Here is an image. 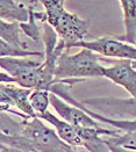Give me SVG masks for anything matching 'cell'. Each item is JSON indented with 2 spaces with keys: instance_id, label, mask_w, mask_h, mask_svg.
<instances>
[{
  "instance_id": "obj_13",
  "label": "cell",
  "mask_w": 136,
  "mask_h": 152,
  "mask_svg": "<svg viewBox=\"0 0 136 152\" xmlns=\"http://www.w3.org/2000/svg\"><path fill=\"white\" fill-rule=\"evenodd\" d=\"M106 143H107V145H108L111 152H136V150H130V149H126V148H122V146L114 145V144L110 143L107 140H106Z\"/></svg>"
},
{
  "instance_id": "obj_15",
  "label": "cell",
  "mask_w": 136,
  "mask_h": 152,
  "mask_svg": "<svg viewBox=\"0 0 136 152\" xmlns=\"http://www.w3.org/2000/svg\"><path fill=\"white\" fill-rule=\"evenodd\" d=\"M0 152H35V151L20 150V149H13V148H8V146H2V145H0Z\"/></svg>"
},
{
  "instance_id": "obj_17",
  "label": "cell",
  "mask_w": 136,
  "mask_h": 152,
  "mask_svg": "<svg viewBox=\"0 0 136 152\" xmlns=\"http://www.w3.org/2000/svg\"><path fill=\"white\" fill-rule=\"evenodd\" d=\"M135 47H136V44H135Z\"/></svg>"
},
{
  "instance_id": "obj_9",
  "label": "cell",
  "mask_w": 136,
  "mask_h": 152,
  "mask_svg": "<svg viewBox=\"0 0 136 152\" xmlns=\"http://www.w3.org/2000/svg\"><path fill=\"white\" fill-rule=\"evenodd\" d=\"M122 13H124V34L122 35H113V37L135 45L136 44V0H124L119 2Z\"/></svg>"
},
{
  "instance_id": "obj_4",
  "label": "cell",
  "mask_w": 136,
  "mask_h": 152,
  "mask_svg": "<svg viewBox=\"0 0 136 152\" xmlns=\"http://www.w3.org/2000/svg\"><path fill=\"white\" fill-rule=\"evenodd\" d=\"M21 136L25 138L29 151L71 152L72 148L64 143L52 128L44 124L38 117H26Z\"/></svg>"
},
{
  "instance_id": "obj_2",
  "label": "cell",
  "mask_w": 136,
  "mask_h": 152,
  "mask_svg": "<svg viewBox=\"0 0 136 152\" xmlns=\"http://www.w3.org/2000/svg\"><path fill=\"white\" fill-rule=\"evenodd\" d=\"M104 65L100 56L88 49H82L74 55L68 51L60 57L55 70V83L74 85L86 78L104 77Z\"/></svg>"
},
{
  "instance_id": "obj_6",
  "label": "cell",
  "mask_w": 136,
  "mask_h": 152,
  "mask_svg": "<svg viewBox=\"0 0 136 152\" xmlns=\"http://www.w3.org/2000/svg\"><path fill=\"white\" fill-rule=\"evenodd\" d=\"M104 77L124 87L136 100V70L132 61H118L112 66H105Z\"/></svg>"
},
{
  "instance_id": "obj_11",
  "label": "cell",
  "mask_w": 136,
  "mask_h": 152,
  "mask_svg": "<svg viewBox=\"0 0 136 152\" xmlns=\"http://www.w3.org/2000/svg\"><path fill=\"white\" fill-rule=\"evenodd\" d=\"M29 103L36 115L48 112L50 104V92L42 89H34L29 95Z\"/></svg>"
},
{
  "instance_id": "obj_7",
  "label": "cell",
  "mask_w": 136,
  "mask_h": 152,
  "mask_svg": "<svg viewBox=\"0 0 136 152\" xmlns=\"http://www.w3.org/2000/svg\"><path fill=\"white\" fill-rule=\"evenodd\" d=\"M40 1L29 0H0V19L10 22L25 23L29 19V12Z\"/></svg>"
},
{
  "instance_id": "obj_16",
  "label": "cell",
  "mask_w": 136,
  "mask_h": 152,
  "mask_svg": "<svg viewBox=\"0 0 136 152\" xmlns=\"http://www.w3.org/2000/svg\"><path fill=\"white\" fill-rule=\"evenodd\" d=\"M71 152H78V151H77V150H76L74 148H72V150H71Z\"/></svg>"
},
{
  "instance_id": "obj_1",
  "label": "cell",
  "mask_w": 136,
  "mask_h": 152,
  "mask_svg": "<svg viewBox=\"0 0 136 152\" xmlns=\"http://www.w3.org/2000/svg\"><path fill=\"white\" fill-rule=\"evenodd\" d=\"M47 16V23L55 30L58 38L64 42L68 50L86 37L90 29V21L82 19L77 14L65 10L62 0L41 1Z\"/></svg>"
},
{
  "instance_id": "obj_12",
  "label": "cell",
  "mask_w": 136,
  "mask_h": 152,
  "mask_svg": "<svg viewBox=\"0 0 136 152\" xmlns=\"http://www.w3.org/2000/svg\"><path fill=\"white\" fill-rule=\"evenodd\" d=\"M106 140L114 145L122 146L130 150H136V130L126 132L124 135H120L118 137H110Z\"/></svg>"
},
{
  "instance_id": "obj_3",
  "label": "cell",
  "mask_w": 136,
  "mask_h": 152,
  "mask_svg": "<svg viewBox=\"0 0 136 152\" xmlns=\"http://www.w3.org/2000/svg\"><path fill=\"white\" fill-rule=\"evenodd\" d=\"M0 67L16 81V85L27 89L48 91L54 83L46 75L44 64L29 58H0Z\"/></svg>"
},
{
  "instance_id": "obj_10",
  "label": "cell",
  "mask_w": 136,
  "mask_h": 152,
  "mask_svg": "<svg viewBox=\"0 0 136 152\" xmlns=\"http://www.w3.org/2000/svg\"><path fill=\"white\" fill-rule=\"evenodd\" d=\"M33 56H36L38 58H43L44 57V52H42V51L22 50L20 48H15L11 44L6 43L5 41L0 39V58H7V57L28 58V57H33Z\"/></svg>"
},
{
  "instance_id": "obj_14",
  "label": "cell",
  "mask_w": 136,
  "mask_h": 152,
  "mask_svg": "<svg viewBox=\"0 0 136 152\" xmlns=\"http://www.w3.org/2000/svg\"><path fill=\"white\" fill-rule=\"evenodd\" d=\"M0 84H15L16 81L6 72H0Z\"/></svg>"
},
{
  "instance_id": "obj_5",
  "label": "cell",
  "mask_w": 136,
  "mask_h": 152,
  "mask_svg": "<svg viewBox=\"0 0 136 152\" xmlns=\"http://www.w3.org/2000/svg\"><path fill=\"white\" fill-rule=\"evenodd\" d=\"M74 48L88 49L99 56L118 58L120 61H132L134 69H136V47L121 42L113 36H102L92 41L84 39L77 43Z\"/></svg>"
},
{
  "instance_id": "obj_8",
  "label": "cell",
  "mask_w": 136,
  "mask_h": 152,
  "mask_svg": "<svg viewBox=\"0 0 136 152\" xmlns=\"http://www.w3.org/2000/svg\"><path fill=\"white\" fill-rule=\"evenodd\" d=\"M0 39L22 50L36 51L30 49L33 41L26 36L19 22H10L0 19Z\"/></svg>"
}]
</instances>
